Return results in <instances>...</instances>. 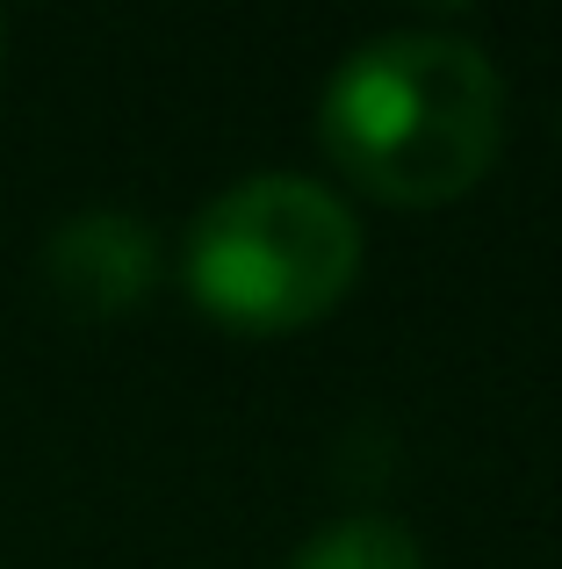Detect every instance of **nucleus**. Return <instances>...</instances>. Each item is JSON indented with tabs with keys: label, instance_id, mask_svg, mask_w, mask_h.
I'll list each match as a JSON object with an SVG mask.
<instances>
[{
	"label": "nucleus",
	"instance_id": "f03ea898",
	"mask_svg": "<svg viewBox=\"0 0 562 569\" xmlns=\"http://www.w3.org/2000/svg\"><path fill=\"white\" fill-rule=\"evenodd\" d=\"M181 274L231 332H295L353 289L361 217L303 173H253L195 209Z\"/></svg>",
	"mask_w": 562,
	"mask_h": 569
},
{
	"label": "nucleus",
	"instance_id": "f257e3e1",
	"mask_svg": "<svg viewBox=\"0 0 562 569\" xmlns=\"http://www.w3.org/2000/svg\"><path fill=\"white\" fill-rule=\"evenodd\" d=\"M318 138L375 202L433 209L491 173L505 144V80L491 51L454 29H382L332 66Z\"/></svg>",
	"mask_w": 562,
	"mask_h": 569
},
{
	"label": "nucleus",
	"instance_id": "7ed1b4c3",
	"mask_svg": "<svg viewBox=\"0 0 562 569\" xmlns=\"http://www.w3.org/2000/svg\"><path fill=\"white\" fill-rule=\"evenodd\" d=\"M152 274H159L152 223L130 217V209H80L43 246V281L80 318H116V310L144 303Z\"/></svg>",
	"mask_w": 562,
	"mask_h": 569
},
{
	"label": "nucleus",
	"instance_id": "20e7f679",
	"mask_svg": "<svg viewBox=\"0 0 562 569\" xmlns=\"http://www.w3.org/2000/svg\"><path fill=\"white\" fill-rule=\"evenodd\" d=\"M289 569H425V548H419V533L397 527V519L353 512V519H339V527L310 533L289 556Z\"/></svg>",
	"mask_w": 562,
	"mask_h": 569
},
{
	"label": "nucleus",
	"instance_id": "39448f33",
	"mask_svg": "<svg viewBox=\"0 0 562 569\" xmlns=\"http://www.w3.org/2000/svg\"><path fill=\"white\" fill-rule=\"evenodd\" d=\"M0 37H8V29H0Z\"/></svg>",
	"mask_w": 562,
	"mask_h": 569
}]
</instances>
